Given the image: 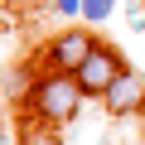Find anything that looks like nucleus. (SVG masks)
<instances>
[{"mask_svg": "<svg viewBox=\"0 0 145 145\" xmlns=\"http://www.w3.org/2000/svg\"><path fill=\"white\" fill-rule=\"evenodd\" d=\"M82 102H87V92H82V82H78V72H58V68H44L39 78H34V87H29V97H24V106H29L39 121H48V126L78 121Z\"/></svg>", "mask_w": 145, "mask_h": 145, "instance_id": "1", "label": "nucleus"}, {"mask_svg": "<svg viewBox=\"0 0 145 145\" xmlns=\"http://www.w3.org/2000/svg\"><path fill=\"white\" fill-rule=\"evenodd\" d=\"M121 72H126V58H121L111 44H97V48L82 58V68H78V82H82V92H87V97H97V102H102V92L121 78Z\"/></svg>", "mask_w": 145, "mask_h": 145, "instance_id": "2", "label": "nucleus"}, {"mask_svg": "<svg viewBox=\"0 0 145 145\" xmlns=\"http://www.w3.org/2000/svg\"><path fill=\"white\" fill-rule=\"evenodd\" d=\"M20 145H63V135H58V126H48V121L34 116V126L20 131Z\"/></svg>", "mask_w": 145, "mask_h": 145, "instance_id": "5", "label": "nucleus"}, {"mask_svg": "<svg viewBox=\"0 0 145 145\" xmlns=\"http://www.w3.org/2000/svg\"><path fill=\"white\" fill-rule=\"evenodd\" d=\"M111 10H116V0H82V20L87 24H106Z\"/></svg>", "mask_w": 145, "mask_h": 145, "instance_id": "6", "label": "nucleus"}, {"mask_svg": "<svg viewBox=\"0 0 145 145\" xmlns=\"http://www.w3.org/2000/svg\"><path fill=\"white\" fill-rule=\"evenodd\" d=\"M97 48V39L87 34V29H63V34H53L48 44H44V68H58V72H78L82 68V58Z\"/></svg>", "mask_w": 145, "mask_h": 145, "instance_id": "3", "label": "nucleus"}, {"mask_svg": "<svg viewBox=\"0 0 145 145\" xmlns=\"http://www.w3.org/2000/svg\"><path fill=\"white\" fill-rule=\"evenodd\" d=\"M140 5H145V0H140Z\"/></svg>", "mask_w": 145, "mask_h": 145, "instance_id": "10", "label": "nucleus"}, {"mask_svg": "<svg viewBox=\"0 0 145 145\" xmlns=\"http://www.w3.org/2000/svg\"><path fill=\"white\" fill-rule=\"evenodd\" d=\"M29 87H34V82H29V72H20V68H10V72H5V92H10L15 102H24V97H29Z\"/></svg>", "mask_w": 145, "mask_h": 145, "instance_id": "7", "label": "nucleus"}, {"mask_svg": "<svg viewBox=\"0 0 145 145\" xmlns=\"http://www.w3.org/2000/svg\"><path fill=\"white\" fill-rule=\"evenodd\" d=\"M102 106H106V116H140L145 111V78L126 68L121 78L102 92Z\"/></svg>", "mask_w": 145, "mask_h": 145, "instance_id": "4", "label": "nucleus"}, {"mask_svg": "<svg viewBox=\"0 0 145 145\" xmlns=\"http://www.w3.org/2000/svg\"><path fill=\"white\" fill-rule=\"evenodd\" d=\"M53 10H58L63 20H72V15H82V0H53Z\"/></svg>", "mask_w": 145, "mask_h": 145, "instance_id": "8", "label": "nucleus"}, {"mask_svg": "<svg viewBox=\"0 0 145 145\" xmlns=\"http://www.w3.org/2000/svg\"><path fill=\"white\" fill-rule=\"evenodd\" d=\"M0 145H10V135H5V126H0Z\"/></svg>", "mask_w": 145, "mask_h": 145, "instance_id": "9", "label": "nucleus"}]
</instances>
